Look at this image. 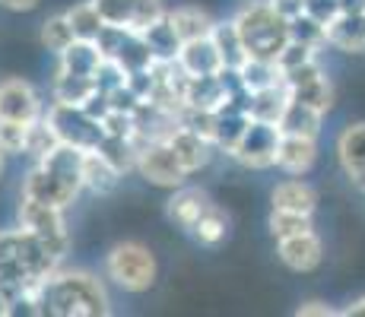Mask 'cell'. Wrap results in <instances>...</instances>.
Listing matches in <instances>:
<instances>
[{
    "instance_id": "cell-25",
    "label": "cell",
    "mask_w": 365,
    "mask_h": 317,
    "mask_svg": "<svg viewBox=\"0 0 365 317\" xmlns=\"http://www.w3.org/2000/svg\"><path fill=\"white\" fill-rule=\"evenodd\" d=\"M96 93H99V86H96V76H73V73H61V70L54 73V83H51L54 102L86 105Z\"/></svg>"
},
{
    "instance_id": "cell-41",
    "label": "cell",
    "mask_w": 365,
    "mask_h": 317,
    "mask_svg": "<svg viewBox=\"0 0 365 317\" xmlns=\"http://www.w3.org/2000/svg\"><path fill=\"white\" fill-rule=\"evenodd\" d=\"M270 4L283 19H292V16H299V13H305V0H270Z\"/></svg>"
},
{
    "instance_id": "cell-30",
    "label": "cell",
    "mask_w": 365,
    "mask_h": 317,
    "mask_svg": "<svg viewBox=\"0 0 365 317\" xmlns=\"http://www.w3.org/2000/svg\"><path fill=\"white\" fill-rule=\"evenodd\" d=\"M67 16H70V26H73V32H76V38H86V41H96L102 35V29L108 23L102 19V13H99V6L93 4V0H83V4H73L67 10Z\"/></svg>"
},
{
    "instance_id": "cell-22",
    "label": "cell",
    "mask_w": 365,
    "mask_h": 317,
    "mask_svg": "<svg viewBox=\"0 0 365 317\" xmlns=\"http://www.w3.org/2000/svg\"><path fill=\"white\" fill-rule=\"evenodd\" d=\"M327 45L340 48L349 54L365 51V13H343L327 26Z\"/></svg>"
},
{
    "instance_id": "cell-21",
    "label": "cell",
    "mask_w": 365,
    "mask_h": 317,
    "mask_svg": "<svg viewBox=\"0 0 365 317\" xmlns=\"http://www.w3.org/2000/svg\"><path fill=\"white\" fill-rule=\"evenodd\" d=\"M102 61H105V54H102L99 41L76 38L73 45L58 54V70L61 73H73V76H96Z\"/></svg>"
},
{
    "instance_id": "cell-15",
    "label": "cell",
    "mask_w": 365,
    "mask_h": 317,
    "mask_svg": "<svg viewBox=\"0 0 365 317\" xmlns=\"http://www.w3.org/2000/svg\"><path fill=\"white\" fill-rule=\"evenodd\" d=\"M168 146L175 150V156H178V162L187 168V172H200V168L210 165V159H213V140H207L203 133L191 130V127H185L178 121V127H175L172 133H168Z\"/></svg>"
},
{
    "instance_id": "cell-39",
    "label": "cell",
    "mask_w": 365,
    "mask_h": 317,
    "mask_svg": "<svg viewBox=\"0 0 365 317\" xmlns=\"http://www.w3.org/2000/svg\"><path fill=\"white\" fill-rule=\"evenodd\" d=\"M305 13L308 16H314L321 26H331L334 19H340L343 16V10H340V0H305Z\"/></svg>"
},
{
    "instance_id": "cell-44",
    "label": "cell",
    "mask_w": 365,
    "mask_h": 317,
    "mask_svg": "<svg viewBox=\"0 0 365 317\" xmlns=\"http://www.w3.org/2000/svg\"><path fill=\"white\" fill-rule=\"evenodd\" d=\"M4 168H6V152L0 150V178H4Z\"/></svg>"
},
{
    "instance_id": "cell-43",
    "label": "cell",
    "mask_w": 365,
    "mask_h": 317,
    "mask_svg": "<svg viewBox=\"0 0 365 317\" xmlns=\"http://www.w3.org/2000/svg\"><path fill=\"white\" fill-rule=\"evenodd\" d=\"M340 314H343V317H365V295H359V298H356L353 305L343 308Z\"/></svg>"
},
{
    "instance_id": "cell-32",
    "label": "cell",
    "mask_w": 365,
    "mask_h": 317,
    "mask_svg": "<svg viewBox=\"0 0 365 317\" xmlns=\"http://www.w3.org/2000/svg\"><path fill=\"white\" fill-rule=\"evenodd\" d=\"M61 146V137L58 130H54V124L48 121V115H41L38 121H32L29 127V140H26V156H29L32 162L45 159L48 152H54Z\"/></svg>"
},
{
    "instance_id": "cell-4",
    "label": "cell",
    "mask_w": 365,
    "mask_h": 317,
    "mask_svg": "<svg viewBox=\"0 0 365 317\" xmlns=\"http://www.w3.org/2000/svg\"><path fill=\"white\" fill-rule=\"evenodd\" d=\"M105 276L124 292H146L156 283V257L140 241H118L105 254Z\"/></svg>"
},
{
    "instance_id": "cell-28",
    "label": "cell",
    "mask_w": 365,
    "mask_h": 317,
    "mask_svg": "<svg viewBox=\"0 0 365 317\" xmlns=\"http://www.w3.org/2000/svg\"><path fill=\"white\" fill-rule=\"evenodd\" d=\"M96 150H99L102 156L108 159L121 175L137 172V159H140V143H137V140H130V137H111V133H105L102 143L96 146Z\"/></svg>"
},
{
    "instance_id": "cell-36",
    "label": "cell",
    "mask_w": 365,
    "mask_h": 317,
    "mask_svg": "<svg viewBox=\"0 0 365 317\" xmlns=\"http://www.w3.org/2000/svg\"><path fill=\"white\" fill-rule=\"evenodd\" d=\"M318 51L321 48H312V45H305V41H286V48L277 54V63H279V70H283V76L289 73V70H299V67H305V63H312V61H318Z\"/></svg>"
},
{
    "instance_id": "cell-9",
    "label": "cell",
    "mask_w": 365,
    "mask_h": 317,
    "mask_svg": "<svg viewBox=\"0 0 365 317\" xmlns=\"http://www.w3.org/2000/svg\"><path fill=\"white\" fill-rule=\"evenodd\" d=\"M283 83L296 102L312 105L321 115H327V111L334 108V83H331V76H327V70L321 67V61H312L299 70H289V73L283 76Z\"/></svg>"
},
{
    "instance_id": "cell-37",
    "label": "cell",
    "mask_w": 365,
    "mask_h": 317,
    "mask_svg": "<svg viewBox=\"0 0 365 317\" xmlns=\"http://www.w3.org/2000/svg\"><path fill=\"white\" fill-rule=\"evenodd\" d=\"M29 127L23 121H4L0 118V150L6 156H26V140H29Z\"/></svg>"
},
{
    "instance_id": "cell-2",
    "label": "cell",
    "mask_w": 365,
    "mask_h": 317,
    "mask_svg": "<svg viewBox=\"0 0 365 317\" xmlns=\"http://www.w3.org/2000/svg\"><path fill=\"white\" fill-rule=\"evenodd\" d=\"M45 308L54 317H108L111 298L96 273L61 266L45 283Z\"/></svg>"
},
{
    "instance_id": "cell-1",
    "label": "cell",
    "mask_w": 365,
    "mask_h": 317,
    "mask_svg": "<svg viewBox=\"0 0 365 317\" xmlns=\"http://www.w3.org/2000/svg\"><path fill=\"white\" fill-rule=\"evenodd\" d=\"M83 152L86 150L61 143L54 152L38 159L23 181V197H32V200L58 209L73 207L83 190Z\"/></svg>"
},
{
    "instance_id": "cell-40",
    "label": "cell",
    "mask_w": 365,
    "mask_h": 317,
    "mask_svg": "<svg viewBox=\"0 0 365 317\" xmlns=\"http://www.w3.org/2000/svg\"><path fill=\"white\" fill-rule=\"evenodd\" d=\"M296 314H299V317H334V314H340V311H334L327 301L312 298V301H302V305L296 308Z\"/></svg>"
},
{
    "instance_id": "cell-7",
    "label": "cell",
    "mask_w": 365,
    "mask_h": 317,
    "mask_svg": "<svg viewBox=\"0 0 365 317\" xmlns=\"http://www.w3.org/2000/svg\"><path fill=\"white\" fill-rule=\"evenodd\" d=\"M16 219H19V225H23L26 232L38 235L54 254H61V257L67 254L70 235H67L64 209L48 207V203H38V200H32V197H23V200H19V209H16Z\"/></svg>"
},
{
    "instance_id": "cell-23",
    "label": "cell",
    "mask_w": 365,
    "mask_h": 317,
    "mask_svg": "<svg viewBox=\"0 0 365 317\" xmlns=\"http://www.w3.org/2000/svg\"><path fill=\"white\" fill-rule=\"evenodd\" d=\"M289 102H292V95H289V89H286V83L267 86L261 93H251V118L279 127V118L289 108Z\"/></svg>"
},
{
    "instance_id": "cell-38",
    "label": "cell",
    "mask_w": 365,
    "mask_h": 317,
    "mask_svg": "<svg viewBox=\"0 0 365 317\" xmlns=\"http://www.w3.org/2000/svg\"><path fill=\"white\" fill-rule=\"evenodd\" d=\"M23 241H26L23 225L0 232V270L10 264H19V257H23Z\"/></svg>"
},
{
    "instance_id": "cell-13",
    "label": "cell",
    "mask_w": 365,
    "mask_h": 317,
    "mask_svg": "<svg viewBox=\"0 0 365 317\" xmlns=\"http://www.w3.org/2000/svg\"><path fill=\"white\" fill-rule=\"evenodd\" d=\"M318 162V137H299V133H283L277 146V168L283 175L305 178Z\"/></svg>"
},
{
    "instance_id": "cell-24",
    "label": "cell",
    "mask_w": 365,
    "mask_h": 317,
    "mask_svg": "<svg viewBox=\"0 0 365 317\" xmlns=\"http://www.w3.org/2000/svg\"><path fill=\"white\" fill-rule=\"evenodd\" d=\"M235 70H238L242 86L248 89V93H261V89H267V86L283 83V70H279V63L273 58H255V54H251V58Z\"/></svg>"
},
{
    "instance_id": "cell-29",
    "label": "cell",
    "mask_w": 365,
    "mask_h": 317,
    "mask_svg": "<svg viewBox=\"0 0 365 317\" xmlns=\"http://www.w3.org/2000/svg\"><path fill=\"white\" fill-rule=\"evenodd\" d=\"M210 38H213V45L220 48L222 63H226V67H242V63L251 58L232 19H229V23H216V26H213V32H210Z\"/></svg>"
},
{
    "instance_id": "cell-18",
    "label": "cell",
    "mask_w": 365,
    "mask_h": 317,
    "mask_svg": "<svg viewBox=\"0 0 365 317\" xmlns=\"http://www.w3.org/2000/svg\"><path fill=\"white\" fill-rule=\"evenodd\" d=\"M270 203L273 209H286V213H305V216H314V207H318V194L308 181L289 175L286 181H279L270 194Z\"/></svg>"
},
{
    "instance_id": "cell-11",
    "label": "cell",
    "mask_w": 365,
    "mask_h": 317,
    "mask_svg": "<svg viewBox=\"0 0 365 317\" xmlns=\"http://www.w3.org/2000/svg\"><path fill=\"white\" fill-rule=\"evenodd\" d=\"M45 102L38 98L35 86L29 80H19V76H10V80H0V118L4 121H23L32 124L45 115Z\"/></svg>"
},
{
    "instance_id": "cell-3",
    "label": "cell",
    "mask_w": 365,
    "mask_h": 317,
    "mask_svg": "<svg viewBox=\"0 0 365 317\" xmlns=\"http://www.w3.org/2000/svg\"><path fill=\"white\" fill-rule=\"evenodd\" d=\"M238 35H242L248 54L255 58H273L286 48L289 41V19H283L273 10L270 0H248L235 10L232 16Z\"/></svg>"
},
{
    "instance_id": "cell-42",
    "label": "cell",
    "mask_w": 365,
    "mask_h": 317,
    "mask_svg": "<svg viewBox=\"0 0 365 317\" xmlns=\"http://www.w3.org/2000/svg\"><path fill=\"white\" fill-rule=\"evenodd\" d=\"M0 6L10 10V13H29V10L38 6V0H0Z\"/></svg>"
},
{
    "instance_id": "cell-31",
    "label": "cell",
    "mask_w": 365,
    "mask_h": 317,
    "mask_svg": "<svg viewBox=\"0 0 365 317\" xmlns=\"http://www.w3.org/2000/svg\"><path fill=\"white\" fill-rule=\"evenodd\" d=\"M143 38H146V45H150V51L156 54V61H175L181 51V38L175 35L172 23H168L165 16L159 19V23H153L150 29L143 32Z\"/></svg>"
},
{
    "instance_id": "cell-17",
    "label": "cell",
    "mask_w": 365,
    "mask_h": 317,
    "mask_svg": "<svg viewBox=\"0 0 365 317\" xmlns=\"http://www.w3.org/2000/svg\"><path fill=\"white\" fill-rule=\"evenodd\" d=\"M178 67L185 70L187 76H216V73H222V54H220V48L213 45V38H194V41H185L181 45V51H178Z\"/></svg>"
},
{
    "instance_id": "cell-34",
    "label": "cell",
    "mask_w": 365,
    "mask_h": 317,
    "mask_svg": "<svg viewBox=\"0 0 365 317\" xmlns=\"http://www.w3.org/2000/svg\"><path fill=\"white\" fill-rule=\"evenodd\" d=\"M267 225H270V235L277 238H292V235H302V232H312V216L305 213H286V209H270V219H267Z\"/></svg>"
},
{
    "instance_id": "cell-16",
    "label": "cell",
    "mask_w": 365,
    "mask_h": 317,
    "mask_svg": "<svg viewBox=\"0 0 365 317\" xmlns=\"http://www.w3.org/2000/svg\"><path fill=\"white\" fill-rule=\"evenodd\" d=\"M207 207H210V197L203 194L200 187L181 185V187L172 190V197H168L165 216H168V222H175L181 232H191L200 216L207 213Z\"/></svg>"
},
{
    "instance_id": "cell-35",
    "label": "cell",
    "mask_w": 365,
    "mask_h": 317,
    "mask_svg": "<svg viewBox=\"0 0 365 317\" xmlns=\"http://www.w3.org/2000/svg\"><path fill=\"white\" fill-rule=\"evenodd\" d=\"M289 38L292 41H305L312 48H324L327 45V29L308 13H299V16L289 19Z\"/></svg>"
},
{
    "instance_id": "cell-26",
    "label": "cell",
    "mask_w": 365,
    "mask_h": 317,
    "mask_svg": "<svg viewBox=\"0 0 365 317\" xmlns=\"http://www.w3.org/2000/svg\"><path fill=\"white\" fill-rule=\"evenodd\" d=\"M321 121H324V115H321L318 108H312V105L296 102V98H292L289 108H286V111H283V118H279V133L318 137V133H321Z\"/></svg>"
},
{
    "instance_id": "cell-10",
    "label": "cell",
    "mask_w": 365,
    "mask_h": 317,
    "mask_svg": "<svg viewBox=\"0 0 365 317\" xmlns=\"http://www.w3.org/2000/svg\"><path fill=\"white\" fill-rule=\"evenodd\" d=\"M93 4L99 6L108 26H121V29L133 32H146L168 13L163 0H93Z\"/></svg>"
},
{
    "instance_id": "cell-5",
    "label": "cell",
    "mask_w": 365,
    "mask_h": 317,
    "mask_svg": "<svg viewBox=\"0 0 365 317\" xmlns=\"http://www.w3.org/2000/svg\"><path fill=\"white\" fill-rule=\"evenodd\" d=\"M48 121L54 124L61 143L76 146V150H96L105 137V127L99 118H93L83 105H64V102H51L48 105Z\"/></svg>"
},
{
    "instance_id": "cell-19",
    "label": "cell",
    "mask_w": 365,
    "mask_h": 317,
    "mask_svg": "<svg viewBox=\"0 0 365 317\" xmlns=\"http://www.w3.org/2000/svg\"><path fill=\"white\" fill-rule=\"evenodd\" d=\"M124 175L118 172V168L111 165L99 150L83 152V190H89V194H96V197H105V194H111V190L118 187V181Z\"/></svg>"
},
{
    "instance_id": "cell-12",
    "label": "cell",
    "mask_w": 365,
    "mask_h": 317,
    "mask_svg": "<svg viewBox=\"0 0 365 317\" xmlns=\"http://www.w3.org/2000/svg\"><path fill=\"white\" fill-rule=\"evenodd\" d=\"M277 254L283 260V266H289L292 273H312L321 266L324 260V244H321L318 232H302L292 238H279L277 241Z\"/></svg>"
},
{
    "instance_id": "cell-20",
    "label": "cell",
    "mask_w": 365,
    "mask_h": 317,
    "mask_svg": "<svg viewBox=\"0 0 365 317\" xmlns=\"http://www.w3.org/2000/svg\"><path fill=\"white\" fill-rule=\"evenodd\" d=\"M165 19L172 23V29L181 38V45H185V41H194V38H207L216 26V19L210 16L203 6H194V4L175 6V10L165 13Z\"/></svg>"
},
{
    "instance_id": "cell-27",
    "label": "cell",
    "mask_w": 365,
    "mask_h": 317,
    "mask_svg": "<svg viewBox=\"0 0 365 317\" xmlns=\"http://www.w3.org/2000/svg\"><path fill=\"white\" fill-rule=\"evenodd\" d=\"M191 235L197 244H203V248H220L229 235V213L222 207H216V203H210L207 213H203L197 219V225L191 229Z\"/></svg>"
},
{
    "instance_id": "cell-14",
    "label": "cell",
    "mask_w": 365,
    "mask_h": 317,
    "mask_svg": "<svg viewBox=\"0 0 365 317\" xmlns=\"http://www.w3.org/2000/svg\"><path fill=\"white\" fill-rule=\"evenodd\" d=\"M336 159L349 181L365 194V121L349 124L336 137Z\"/></svg>"
},
{
    "instance_id": "cell-6",
    "label": "cell",
    "mask_w": 365,
    "mask_h": 317,
    "mask_svg": "<svg viewBox=\"0 0 365 317\" xmlns=\"http://www.w3.org/2000/svg\"><path fill=\"white\" fill-rule=\"evenodd\" d=\"M137 175L143 181H150L153 187H165V190L187 185V178H191V172L178 162L175 150L168 146V140H146L140 146Z\"/></svg>"
},
{
    "instance_id": "cell-33",
    "label": "cell",
    "mask_w": 365,
    "mask_h": 317,
    "mask_svg": "<svg viewBox=\"0 0 365 317\" xmlns=\"http://www.w3.org/2000/svg\"><path fill=\"white\" fill-rule=\"evenodd\" d=\"M73 41H76V32H73V26H70L67 10L54 13V16H48L45 23H41V45H45L48 51L61 54L64 48L73 45Z\"/></svg>"
},
{
    "instance_id": "cell-8",
    "label": "cell",
    "mask_w": 365,
    "mask_h": 317,
    "mask_svg": "<svg viewBox=\"0 0 365 317\" xmlns=\"http://www.w3.org/2000/svg\"><path fill=\"white\" fill-rule=\"evenodd\" d=\"M279 127L277 124H267V121H257V118H251L248 130H245V137L238 140V146L232 150V156L238 165L245 168H255V172H261V168H277V146H279Z\"/></svg>"
}]
</instances>
